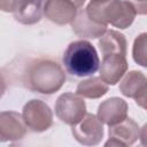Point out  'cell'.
Instances as JSON below:
<instances>
[{
	"instance_id": "obj_11",
	"label": "cell",
	"mask_w": 147,
	"mask_h": 147,
	"mask_svg": "<svg viewBox=\"0 0 147 147\" xmlns=\"http://www.w3.org/2000/svg\"><path fill=\"white\" fill-rule=\"evenodd\" d=\"M100 67V78L108 85L117 84L126 74L127 61L124 55L108 54L103 55Z\"/></svg>"
},
{
	"instance_id": "obj_19",
	"label": "cell",
	"mask_w": 147,
	"mask_h": 147,
	"mask_svg": "<svg viewBox=\"0 0 147 147\" xmlns=\"http://www.w3.org/2000/svg\"><path fill=\"white\" fill-rule=\"evenodd\" d=\"M130 1L133 3V6H134V8L137 10V14H140V15H145L146 14V9H147L146 1L147 0H130Z\"/></svg>"
},
{
	"instance_id": "obj_16",
	"label": "cell",
	"mask_w": 147,
	"mask_h": 147,
	"mask_svg": "<svg viewBox=\"0 0 147 147\" xmlns=\"http://www.w3.org/2000/svg\"><path fill=\"white\" fill-rule=\"evenodd\" d=\"M108 84H106L100 77H91L80 82L76 88V93L82 98L99 99L107 94Z\"/></svg>"
},
{
	"instance_id": "obj_3",
	"label": "cell",
	"mask_w": 147,
	"mask_h": 147,
	"mask_svg": "<svg viewBox=\"0 0 147 147\" xmlns=\"http://www.w3.org/2000/svg\"><path fill=\"white\" fill-rule=\"evenodd\" d=\"M64 82V70L52 60H39L31 64L28 70L29 87L41 94H53L57 92Z\"/></svg>"
},
{
	"instance_id": "obj_21",
	"label": "cell",
	"mask_w": 147,
	"mask_h": 147,
	"mask_svg": "<svg viewBox=\"0 0 147 147\" xmlns=\"http://www.w3.org/2000/svg\"><path fill=\"white\" fill-rule=\"evenodd\" d=\"M71 1L77 6V8H82L83 5L85 3V0H71Z\"/></svg>"
},
{
	"instance_id": "obj_4",
	"label": "cell",
	"mask_w": 147,
	"mask_h": 147,
	"mask_svg": "<svg viewBox=\"0 0 147 147\" xmlns=\"http://www.w3.org/2000/svg\"><path fill=\"white\" fill-rule=\"evenodd\" d=\"M22 118L32 132H44L53 124V111L49 106L38 99L28 101L22 111Z\"/></svg>"
},
{
	"instance_id": "obj_13",
	"label": "cell",
	"mask_w": 147,
	"mask_h": 147,
	"mask_svg": "<svg viewBox=\"0 0 147 147\" xmlns=\"http://www.w3.org/2000/svg\"><path fill=\"white\" fill-rule=\"evenodd\" d=\"M47 0H17L13 11L17 22L25 25L38 23L44 16V8Z\"/></svg>"
},
{
	"instance_id": "obj_8",
	"label": "cell",
	"mask_w": 147,
	"mask_h": 147,
	"mask_svg": "<svg viewBox=\"0 0 147 147\" xmlns=\"http://www.w3.org/2000/svg\"><path fill=\"white\" fill-rule=\"evenodd\" d=\"M109 140L105 144L106 147L113 146H131L140 136V127L132 118H124L122 122L109 126Z\"/></svg>"
},
{
	"instance_id": "obj_1",
	"label": "cell",
	"mask_w": 147,
	"mask_h": 147,
	"mask_svg": "<svg viewBox=\"0 0 147 147\" xmlns=\"http://www.w3.org/2000/svg\"><path fill=\"white\" fill-rule=\"evenodd\" d=\"M85 11L93 22L119 29L129 28L137 16V10L129 0H91Z\"/></svg>"
},
{
	"instance_id": "obj_2",
	"label": "cell",
	"mask_w": 147,
	"mask_h": 147,
	"mask_svg": "<svg viewBox=\"0 0 147 147\" xmlns=\"http://www.w3.org/2000/svg\"><path fill=\"white\" fill-rule=\"evenodd\" d=\"M62 62L65 70L77 77L91 76L99 69L100 59L94 46L87 40H76L68 45Z\"/></svg>"
},
{
	"instance_id": "obj_15",
	"label": "cell",
	"mask_w": 147,
	"mask_h": 147,
	"mask_svg": "<svg viewBox=\"0 0 147 147\" xmlns=\"http://www.w3.org/2000/svg\"><path fill=\"white\" fill-rule=\"evenodd\" d=\"M99 47L102 55L108 54H119L126 55V38L123 33L116 30H107L99 40Z\"/></svg>"
},
{
	"instance_id": "obj_6",
	"label": "cell",
	"mask_w": 147,
	"mask_h": 147,
	"mask_svg": "<svg viewBox=\"0 0 147 147\" xmlns=\"http://www.w3.org/2000/svg\"><path fill=\"white\" fill-rule=\"evenodd\" d=\"M74 138L84 146H95L101 142L103 138V124L93 114H85V116L75 125L71 126Z\"/></svg>"
},
{
	"instance_id": "obj_18",
	"label": "cell",
	"mask_w": 147,
	"mask_h": 147,
	"mask_svg": "<svg viewBox=\"0 0 147 147\" xmlns=\"http://www.w3.org/2000/svg\"><path fill=\"white\" fill-rule=\"evenodd\" d=\"M17 0H0V10L6 13H13Z\"/></svg>"
},
{
	"instance_id": "obj_12",
	"label": "cell",
	"mask_w": 147,
	"mask_h": 147,
	"mask_svg": "<svg viewBox=\"0 0 147 147\" xmlns=\"http://www.w3.org/2000/svg\"><path fill=\"white\" fill-rule=\"evenodd\" d=\"M127 110L129 106L125 100L117 96H113L99 105L96 116L102 123L107 124L108 126H111L126 118Z\"/></svg>"
},
{
	"instance_id": "obj_5",
	"label": "cell",
	"mask_w": 147,
	"mask_h": 147,
	"mask_svg": "<svg viewBox=\"0 0 147 147\" xmlns=\"http://www.w3.org/2000/svg\"><path fill=\"white\" fill-rule=\"evenodd\" d=\"M86 114V105L84 99L77 93H63L55 103V115L57 118L68 124H77Z\"/></svg>"
},
{
	"instance_id": "obj_9",
	"label": "cell",
	"mask_w": 147,
	"mask_h": 147,
	"mask_svg": "<svg viewBox=\"0 0 147 147\" xmlns=\"http://www.w3.org/2000/svg\"><path fill=\"white\" fill-rule=\"evenodd\" d=\"M26 125L16 111H0V142L17 141L24 138Z\"/></svg>"
},
{
	"instance_id": "obj_17",
	"label": "cell",
	"mask_w": 147,
	"mask_h": 147,
	"mask_svg": "<svg viewBox=\"0 0 147 147\" xmlns=\"http://www.w3.org/2000/svg\"><path fill=\"white\" fill-rule=\"evenodd\" d=\"M132 56L137 64L146 68L147 67V33H140L133 42Z\"/></svg>"
},
{
	"instance_id": "obj_20",
	"label": "cell",
	"mask_w": 147,
	"mask_h": 147,
	"mask_svg": "<svg viewBox=\"0 0 147 147\" xmlns=\"http://www.w3.org/2000/svg\"><path fill=\"white\" fill-rule=\"evenodd\" d=\"M5 92H6V82H5L3 77H2V75L0 74V99L2 98Z\"/></svg>"
},
{
	"instance_id": "obj_14",
	"label": "cell",
	"mask_w": 147,
	"mask_h": 147,
	"mask_svg": "<svg viewBox=\"0 0 147 147\" xmlns=\"http://www.w3.org/2000/svg\"><path fill=\"white\" fill-rule=\"evenodd\" d=\"M72 31L80 38H98L101 37L106 31L107 26L93 22L86 14L85 9L79 8L76 17L70 23Z\"/></svg>"
},
{
	"instance_id": "obj_10",
	"label": "cell",
	"mask_w": 147,
	"mask_h": 147,
	"mask_svg": "<svg viewBox=\"0 0 147 147\" xmlns=\"http://www.w3.org/2000/svg\"><path fill=\"white\" fill-rule=\"evenodd\" d=\"M79 8L71 0H47L44 15L53 23L59 25L70 24L77 15Z\"/></svg>"
},
{
	"instance_id": "obj_7",
	"label": "cell",
	"mask_w": 147,
	"mask_h": 147,
	"mask_svg": "<svg viewBox=\"0 0 147 147\" xmlns=\"http://www.w3.org/2000/svg\"><path fill=\"white\" fill-rule=\"evenodd\" d=\"M119 83V91L124 96L131 98L141 108H146L147 102V78L141 71L132 70Z\"/></svg>"
}]
</instances>
